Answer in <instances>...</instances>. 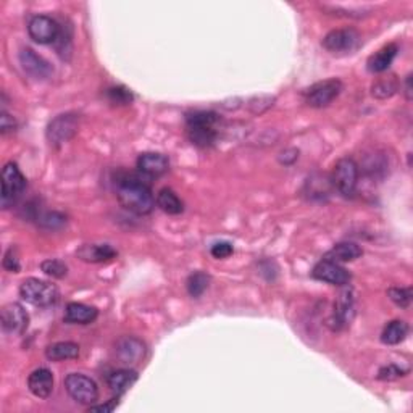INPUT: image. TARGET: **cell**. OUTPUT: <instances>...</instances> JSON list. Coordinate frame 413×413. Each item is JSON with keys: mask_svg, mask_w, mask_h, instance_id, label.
Instances as JSON below:
<instances>
[{"mask_svg": "<svg viewBox=\"0 0 413 413\" xmlns=\"http://www.w3.org/2000/svg\"><path fill=\"white\" fill-rule=\"evenodd\" d=\"M15 129H17V121H15V118L12 115H8L5 110H2V113H0V133L8 134L13 133Z\"/></svg>", "mask_w": 413, "mask_h": 413, "instance_id": "cell-37", "label": "cell"}, {"mask_svg": "<svg viewBox=\"0 0 413 413\" xmlns=\"http://www.w3.org/2000/svg\"><path fill=\"white\" fill-rule=\"evenodd\" d=\"M343 89H344L343 81L331 77V80L315 82V84L307 87V89H303L302 97H303V102H306L308 107L324 108L331 105V103L338 99Z\"/></svg>", "mask_w": 413, "mask_h": 413, "instance_id": "cell-5", "label": "cell"}, {"mask_svg": "<svg viewBox=\"0 0 413 413\" xmlns=\"http://www.w3.org/2000/svg\"><path fill=\"white\" fill-rule=\"evenodd\" d=\"M273 102H275V97L260 96V97H254V99H250L249 103H247V107H249V110L252 113H255V115H260V113L266 112L268 108L273 107Z\"/></svg>", "mask_w": 413, "mask_h": 413, "instance_id": "cell-33", "label": "cell"}, {"mask_svg": "<svg viewBox=\"0 0 413 413\" xmlns=\"http://www.w3.org/2000/svg\"><path fill=\"white\" fill-rule=\"evenodd\" d=\"M210 286V276L204 271H194L193 275H189L188 281H186V289H188L189 296L193 299H199L204 296V292Z\"/></svg>", "mask_w": 413, "mask_h": 413, "instance_id": "cell-27", "label": "cell"}, {"mask_svg": "<svg viewBox=\"0 0 413 413\" xmlns=\"http://www.w3.org/2000/svg\"><path fill=\"white\" fill-rule=\"evenodd\" d=\"M45 357H47L50 361L77 359L80 357V345L76 343H70V340L50 344L49 347L45 349Z\"/></svg>", "mask_w": 413, "mask_h": 413, "instance_id": "cell-24", "label": "cell"}, {"mask_svg": "<svg viewBox=\"0 0 413 413\" xmlns=\"http://www.w3.org/2000/svg\"><path fill=\"white\" fill-rule=\"evenodd\" d=\"M18 59L24 73H28L31 77H34V80H47V77H50L52 73H54V68H52L49 61L45 60L44 57L36 54L33 49H22Z\"/></svg>", "mask_w": 413, "mask_h": 413, "instance_id": "cell-15", "label": "cell"}, {"mask_svg": "<svg viewBox=\"0 0 413 413\" xmlns=\"http://www.w3.org/2000/svg\"><path fill=\"white\" fill-rule=\"evenodd\" d=\"M399 87L400 84L394 75L387 77H378V80L373 82V86H371V96L380 100L389 99V97H392L399 91Z\"/></svg>", "mask_w": 413, "mask_h": 413, "instance_id": "cell-26", "label": "cell"}, {"mask_svg": "<svg viewBox=\"0 0 413 413\" xmlns=\"http://www.w3.org/2000/svg\"><path fill=\"white\" fill-rule=\"evenodd\" d=\"M28 387L31 394L39 399H47L54 392V373L49 368H38L29 375Z\"/></svg>", "mask_w": 413, "mask_h": 413, "instance_id": "cell-18", "label": "cell"}, {"mask_svg": "<svg viewBox=\"0 0 413 413\" xmlns=\"http://www.w3.org/2000/svg\"><path fill=\"white\" fill-rule=\"evenodd\" d=\"M355 318V294L354 289L345 286L334 302V313L333 318L329 320L333 331H340V329L350 326V323Z\"/></svg>", "mask_w": 413, "mask_h": 413, "instance_id": "cell-9", "label": "cell"}, {"mask_svg": "<svg viewBox=\"0 0 413 413\" xmlns=\"http://www.w3.org/2000/svg\"><path fill=\"white\" fill-rule=\"evenodd\" d=\"M115 195L121 206L136 215H149L155 206V197L149 179L141 173L120 172L113 179Z\"/></svg>", "mask_w": 413, "mask_h": 413, "instance_id": "cell-1", "label": "cell"}, {"mask_svg": "<svg viewBox=\"0 0 413 413\" xmlns=\"http://www.w3.org/2000/svg\"><path fill=\"white\" fill-rule=\"evenodd\" d=\"M99 317V310L80 302H70L65 308V322L71 324H89Z\"/></svg>", "mask_w": 413, "mask_h": 413, "instance_id": "cell-19", "label": "cell"}, {"mask_svg": "<svg viewBox=\"0 0 413 413\" xmlns=\"http://www.w3.org/2000/svg\"><path fill=\"white\" fill-rule=\"evenodd\" d=\"M65 389L77 404L92 405L99 399V387L94 380L81 373H70L65 378Z\"/></svg>", "mask_w": 413, "mask_h": 413, "instance_id": "cell-7", "label": "cell"}, {"mask_svg": "<svg viewBox=\"0 0 413 413\" xmlns=\"http://www.w3.org/2000/svg\"><path fill=\"white\" fill-rule=\"evenodd\" d=\"M0 323L7 334L20 336L29 326V315L18 302H10L0 310Z\"/></svg>", "mask_w": 413, "mask_h": 413, "instance_id": "cell-11", "label": "cell"}, {"mask_svg": "<svg viewBox=\"0 0 413 413\" xmlns=\"http://www.w3.org/2000/svg\"><path fill=\"white\" fill-rule=\"evenodd\" d=\"M155 202H157L158 209L165 211L167 215H181L184 211L183 200H181L178 197V194L170 188L160 189Z\"/></svg>", "mask_w": 413, "mask_h": 413, "instance_id": "cell-23", "label": "cell"}, {"mask_svg": "<svg viewBox=\"0 0 413 413\" xmlns=\"http://www.w3.org/2000/svg\"><path fill=\"white\" fill-rule=\"evenodd\" d=\"M115 355L123 365H137L139 361H142V359L146 357V344L141 339L134 338V336H125V338L117 340Z\"/></svg>", "mask_w": 413, "mask_h": 413, "instance_id": "cell-14", "label": "cell"}, {"mask_svg": "<svg viewBox=\"0 0 413 413\" xmlns=\"http://www.w3.org/2000/svg\"><path fill=\"white\" fill-rule=\"evenodd\" d=\"M363 255V249L359 244H355V242H339V244H336L331 250L326 252V255L323 258H326V260H331L334 263H347V262H354L357 260Z\"/></svg>", "mask_w": 413, "mask_h": 413, "instance_id": "cell-21", "label": "cell"}, {"mask_svg": "<svg viewBox=\"0 0 413 413\" xmlns=\"http://www.w3.org/2000/svg\"><path fill=\"white\" fill-rule=\"evenodd\" d=\"M312 276L315 280L333 284V286H347L350 280H352V275H350L349 270H345L339 263L326 260V258L320 260L313 266Z\"/></svg>", "mask_w": 413, "mask_h": 413, "instance_id": "cell-13", "label": "cell"}, {"mask_svg": "<svg viewBox=\"0 0 413 413\" xmlns=\"http://www.w3.org/2000/svg\"><path fill=\"white\" fill-rule=\"evenodd\" d=\"M359 174L360 168L354 158L344 157L336 163L333 172V184L343 197L350 199L357 193Z\"/></svg>", "mask_w": 413, "mask_h": 413, "instance_id": "cell-6", "label": "cell"}, {"mask_svg": "<svg viewBox=\"0 0 413 413\" xmlns=\"http://www.w3.org/2000/svg\"><path fill=\"white\" fill-rule=\"evenodd\" d=\"M409 334V324L404 320H392L384 326L381 333V343L386 345H397Z\"/></svg>", "mask_w": 413, "mask_h": 413, "instance_id": "cell-25", "label": "cell"}, {"mask_svg": "<svg viewBox=\"0 0 413 413\" xmlns=\"http://www.w3.org/2000/svg\"><path fill=\"white\" fill-rule=\"evenodd\" d=\"M59 289L55 284L39 280V278H28L20 286V297L34 307H50L59 301Z\"/></svg>", "mask_w": 413, "mask_h": 413, "instance_id": "cell-3", "label": "cell"}, {"mask_svg": "<svg viewBox=\"0 0 413 413\" xmlns=\"http://www.w3.org/2000/svg\"><path fill=\"white\" fill-rule=\"evenodd\" d=\"M107 97L113 105H129L134 99L131 91L123 86H117V87H110V89H107Z\"/></svg>", "mask_w": 413, "mask_h": 413, "instance_id": "cell-31", "label": "cell"}, {"mask_svg": "<svg viewBox=\"0 0 413 413\" xmlns=\"http://www.w3.org/2000/svg\"><path fill=\"white\" fill-rule=\"evenodd\" d=\"M28 34L36 44H52L59 39L60 26L47 15H36L28 23Z\"/></svg>", "mask_w": 413, "mask_h": 413, "instance_id": "cell-12", "label": "cell"}, {"mask_svg": "<svg viewBox=\"0 0 413 413\" xmlns=\"http://www.w3.org/2000/svg\"><path fill=\"white\" fill-rule=\"evenodd\" d=\"M387 296H389L391 301L394 302L397 307L409 308L412 303L413 292L412 287H391L389 291H387Z\"/></svg>", "mask_w": 413, "mask_h": 413, "instance_id": "cell-30", "label": "cell"}, {"mask_svg": "<svg viewBox=\"0 0 413 413\" xmlns=\"http://www.w3.org/2000/svg\"><path fill=\"white\" fill-rule=\"evenodd\" d=\"M404 89H405V91H404L405 99L410 102V100H412V92H413V91H412V75H409V76L405 77V82H404Z\"/></svg>", "mask_w": 413, "mask_h": 413, "instance_id": "cell-39", "label": "cell"}, {"mask_svg": "<svg viewBox=\"0 0 413 413\" xmlns=\"http://www.w3.org/2000/svg\"><path fill=\"white\" fill-rule=\"evenodd\" d=\"M26 189V178L17 163L8 162L2 170V195H0V205L3 210L10 209L18 202Z\"/></svg>", "mask_w": 413, "mask_h": 413, "instance_id": "cell-4", "label": "cell"}, {"mask_svg": "<svg viewBox=\"0 0 413 413\" xmlns=\"http://www.w3.org/2000/svg\"><path fill=\"white\" fill-rule=\"evenodd\" d=\"M360 34L354 28L333 29L324 36L322 45L329 54H350L359 47Z\"/></svg>", "mask_w": 413, "mask_h": 413, "instance_id": "cell-10", "label": "cell"}, {"mask_svg": "<svg viewBox=\"0 0 413 413\" xmlns=\"http://www.w3.org/2000/svg\"><path fill=\"white\" fill-rule=\"evenodd\" d=\"M365 172L370 177H378L380 173H386V158L380 153H373L368 157V162L365 163Z\"/></svg>", "mask_w": 413, "mask_h": 413, "instance_id": "cell-32", "label": "cell"}, {"mask_svg": "<svg viewBox=\"0 0 413 413\" xmlns=\"http://www.w3.org/2000/svg\"><path fill=\"white\" fill-rule=\"evenodd\" d=\"M76 255L86 263H105L115 260L118 252L108 244H84L76 250Z\"/></svg>", "mask_w": 413, "mask_h": 413, "instance_id": "cell-17", "label": "cell"}, {"mask_svg": "<svg viewBox=\"0 0 413 413\" xmlns=\"http://www.w3.org/2000/svg\"><path fill=\"white\" fill-rule=\"evenodd\" d=\"M77 129H80V117L76 113H61L49 123L45 136H47L50 146L59 147L73 139Z\"/></svg>", "mask_w": 413, "mask_h": 413, "instance_id": "cell-8", "label": "cell"}, {"mask_svg": "<svg viewBox=\"0 0 413 413\" xmlns=\"http://www.w3.org/2000/svg\"><path fill=\"white\" fill-rule=\"evenodd\" d=\"M221 118L210 110H195L186 115V134L195 147L209 149L220 137Z\"/></svg>", "mask_w": 413, "mask_h": 413, "instance_id": "cell-2", "label": "cell"}, {"mask_svg": "<svg viewBox=\"0 0 413 413\" xmlns=\"http://www.w3.org/2000/svg\"><path fill=\"white\" fill-rule=\"evenodd\" d=\"M38 223L40 228L47 231H59L66 225V216L60 211H47V213L39 216Z\"/></svg>", "mask_w": 413, "mask_h": 413, "instance_id": "cell-28", "label": "cell"}, {"mask_svg": "<svg viewBox=\"0 0 413 413\" xmlns=\"http://www.w3.org/2000/svg\"><path fill=\"white\" fill-rule=\"evenodd\" d=\"M232 252H234V247H232V244L228 241L215 242V244L211 246V249H210L211 257L218 258V260H223V258L231 257Z\"/></svg>", "mask_w": 413, "mask_h": 413, "instance_id": "cell-35", "label": "cell"}, {"mask_svg": "<svg viewBox=\"0 0 413 413\" xmlns=\"http://www.w3.org/2000/svg\"><path fill=\"white\" fill-rule=\"evenodd\" d=\"M170 168V160L167 155L158 153V152H146L139 155L137 158V173H141L142 177L147 179L162 177L168 172Z\"/></svg>", "mask_w": 413, "mask_h": 413, "instance_id": "cell-16", "label": "cell"}, {"mask_svg": "<svg viewBox=\"0 0 413 413\" xmlns=\"http://www.w3.org/2000/svg\"><path fill=\"white\" fill-rule=\"evenodd\" d=\"M405 373H407V370H402L400 366L386 365L378 371V378L381 381H394L397 378H402V376H405Z\"/></svg>", "mask_w": 413, "mask_h": 413, "instance_id": "cell-36", "label": "cell"}, {"mask_svg": "<svg viewBox=\"0 0 413 413\" xmlns=\"http://www.w3.org/2000/svg\"><path fill=\"white\" fill-rule=\"evenodd\" d=\"M137 381V371L131 370V368H123V370H117L108 376L107 383L110 391L115 394L117 397H121L126 391L131 389V386Z\"/></svg>", "mask_w": 413, "mask_h": 413, "instance_id": "cell-22", "label": "cell"}, {"mask_svg": "<svg viewBox=\"0 0 413 413\" xmlns=\"http://www.w3.org/2000/svg\"><path fill=\"white\" fill-rule=\"evenodd\" d=\"M399 47L397 44H387L383 49H380L376 54H373L366 61V68L370 73H384V71L392 65V61L397 57Z\"/></svg>", "mask_w": 413, "mask_h": 413, "instance_id": "cell-20", "label": "cell"}, {"mask_svg": "<svg viewBox=\"0 0 413 413\" xmlns=\"http://www.w3.org/2000/svg\"><path fill=\"white\" fill-rule=\"evenodd\" d=\"M3 268L7 271H10V273H20V270H22V265H20V258H18L17 247L12 246L7 252H5Z\"/></svg>", "mask_w": 413, "mask_h": 413, "instance_id": "cell-34", "label": "cell"}, {"mask_svg": "<svg viewBox=\"0 0 413 413\" xmlns=\"http://www.w3.org/2000/svg\"><path fill=\"white\" fill-rule=\"evenodd\" d=\"M40 270L47 276L54 278V280H61V278H65L66 273H68V266H66V263L63 260L49 258V260H44L40 263Z\"/></svg>", "mask_w": 413, "mask_h": 413, "instance_id": "cell-29", "label": "cell"}, {"mask_svg": "<svg viewBox=\"0 0 413 413\" xmlns=\"http://www.w3.org/2000/svg\"><path fill=\"white\" fill-rule=\"evenodd\" d=\"M118 402H110V404H105V405H91L89 410L91 412H103V413H108L115 409Z\"/></svg>", "mask_w": 413, "mask_h": 413, "instance_id": "cell-38", "label": "cell"}]
</instances>
